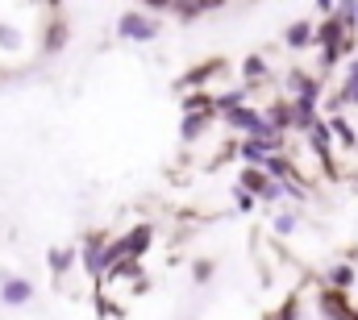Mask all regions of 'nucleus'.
I'll use <instances>...</instances> for the list:
<instances>
[{
    "mask_svg": "<svg viewBox=\"0 0 358 320\" xmlns=\"http://www.w3.org/2000/svg\"><path fill=\"white\" fill-rule=\"evenodd\" d=\"M34 296H38V287H34L25 275L0 270V304H4V308H25V304H34Z\"/></svg>",
    "mask_w": 358,
    "mask_h": 320,
    "instance_id": "f03ea898",
    "label": "nucleus"
},
{
    "mask_svg": "<svg viewBox=\"0 0 358 320\" xmlns=\"http://www.w3.org/2000/svg\"><path fill=\"white\" fill-rule=\"evenodd\" d=\"M296 225H300V221H296V212H279V217L271 221V229H275L279 238H292V233H296Z\"/></svg>",
    "mask_w": 358,
    "mask_h": 320,
    "instance_id": "4be33fe9",
    "label": "nucleus"
},
{
    "mask_svg": "<svg viewBox=\"0 0 358 320\" xmlns=\"http://www.w3.org/2000/svg\"><path fill=\"white\" fill-rule=\"evenodd\" d=\"M71 42V25H67V17H55V21H46V38H42V54H59L63 46Z\"/></svg>",
    "mask_w": 358,
    "mask_h": 320,
    "instance_id": "1a4fd4ad",
    "label": "nucleus"
},
{
    "mask_svg": "<svg viewBox=\"0 0 358 320\" xmlns=\"http://www.w3.org/2000/svg\"><path fill=\"white\" fill-rule=\"evenodd\" d=\"M213 275H217V262H213V258H196V262H192V279H196L200 287H204Z\"/></svg>",
    "mask_w": 358,
    "mask_h": 320,
    "instance_id": "412c9836",
    "label": "nucleus"
},
{
    "mask_svg": "<svg viewBox=\"0 0 358 320\" xmlns=\"http://www.w3.org/2000/svg\"><path fill=\"white\" fill-rule=\"evenodd\" d=\"M76 262H80V254H76V249H63V245H55V249L46 254V266H50V275H55V279H63Z\"/></svg>",
    "mask_w": 358,
    "mask_h": 320,
    "instance_id": "ddd939ff",
    "label": "nucleus"
},
{
    "mask_svg": "<svg viewBox=\"0 0 358 320\" xmlns=\"http://www.w3.org/2000/svg\"><path fill=\"white\" fill-rule=\"evenodd\" d=\"M125 245H129V258H134V262H142V258L150 254V245H155V225H150V221L134 225V229L125 233Z\"/></svg>",
    "mask_w": 358,
    "mask_h": 320,
    "instance_id": "6e6552de",
    "label": "nucleus"
},
{
    "mask_svg": "<svg viewBox=\"0 0 358 320\" xmlns=\"http://www.w3.org/2000/svg\"><path fill=\"white\" fill-rule=\"evenodd\" d=\"M217 8H221V0H171V17H179V21H196Z\"/></svg>",
    "mask_w": 358,
    "mask_h": 320,
    "instance_id": "9d476101",
    "label": "nucleus"
},
{
    "mask_svg": "<svg viewBox=\"0 0 358 320\" xmlns=\"http://www.w3.org/2000/svg\"><path fill=\"white\" fill-rule=\"evenodd\" d=\"M346 80L358 83V54H350V63H346Z\"/></svg>",
    "mask_w": 358,
    "mask_h": 320,
    "instance_id": "393cba45",
    "label": "nucleus"
},
{
    "mask_svg": "<svg viewBox=\"0 0 358 320\" xmlns=\"http://www.w3.org/2000/svg\"><path fill=\"white\" fill-rule=\"evenodd\" d=\"M338 17H342L346 34L355 38V34H358V0H346V4H338Z\"/></svg>",
    "mask_w": 358,
    "mask_h": 320,
    "instance_id": "aec40b11",
    "label": "nucleus"
},
{
    "mask_svg": "<svg viewBox=\"0 0 358 320\" xmlns=\"http://www.w3.org/2000/svg\"><path fill=\"white\" fill-rule=\"evenodd\" d=\"M296 317H300V300H296V296H287V300H283V308H279L271 320H296Z\"/></svg>",
    "mask_w": 358,
    "mask_h": 320,
    "instance_id": "5701e85b",
    "label": "nucleus"
},
{
    "mask_svg": "<svg viewBox=\"0 0 358 320\" xmlns=\"http://www.w3.org/2000/svg\"><path fill=\"white\" fill-rule=\"evenodd\" d=\"M192 112H217V96L213 92H187L183 96V117Z\"/></svg>",
    "mask_w": 358,
    "mask_h": 320,
    "instance_id": "4468645a",
    "label": "nucleus"
},
{
    "mask_svg": "<svg viewBox=\"0 0 358 320\" xmlns=\"http://www.w3.org/2000/svg\"><path fill=\"white\" fill-rule=\"evenodd\" d=\"M229 191H234V204H238V208H242V212H250V208H255V204H259V200H255V196H246V191H242V187H238V183H234V187H229Z\"/></svg>",
    "mask_w": 358,
    "mask_h": 320,
    "instance_id": "b1692460",
    "label": "nucleus"
},
{
    "mask_svg": "<svg viewBox=\"0 0 358 320\" xmlns=\"http://www.w3.org/2000/svg\"><path fill=\"white\" fill-rule=\"evenodd\" d=\"M287 87L296 92L292 100H300V104H313V108H317V104H321V87H325V83L317 80V75H308V71H292V75H287Z\"/></svg>",
    "mask_w": 358,
    "mask_h": 320,
    "instance_id": "20e7f679",
    "label": "nucleus"
},
{
    "mask_svg": "<svg viewBox=\"0 0 358 320\" xmlns=\"http://www.w3.org/2000/svg\"><path fill=\"white\" fill-rule=\"evenodd\" d=\"M325 279H329L334 291H350V287H355V266H350V262H334Z\"/></svg>",
    "mask_w": 358,
    "mask_h": 320,
    "instance_id": "f3484780",
    "label": "nucleus"
},
{
    "mask_svg": "<svg viewBox=\"0 0 358 320\" xmlns=\"http://www.w3.org/2000/svg\"><path fill=\"white\" fill-rule=\"evenodd\" d=\"M329 133H334L346 150H355V146H358V133H355V125H350L346 117H329Z\"/></svg>",
    "mask_w": 358,
    "mask_h": 320,
    "instance_id": "a211bd4d",
    "label": "nucleus"
},
{
    "mask_svg": "<svg viewBox=\"0 0 358 320\" xmlns=\"http://www.w3.org/2000/svg\"><path fill=\"white\" fill-rule=\"evenodd\" d=\"M104 279H138V283H146V275H142V262H134V258H125V262H117Z\"/></svg>",
    "mask_w": 358,
    "mask_h": 320,
    "instance_id": "6ab92c4d",
    "label": "nucleus"
},
{
    "mask_svg": "<svg viewBox=\"0 0 358 320\" xmlns=\"http://www.w3.org/2000/svg\"><path fill=\"white\" fill-rule=\"evenodd\" d=\"M267 121H271V129L283 138V133H292L296 129V121H292V100H275L267 108Z\"/></svg>",
    "mask_w": 358,
    "mask_h": 320,
    "instance_id": "9b49d317",
    "label": "nucleus"
},
{
    "mask_svg": "<svg viewBox=\"0 0 358 320\" xmlns=\"http://www.w3.org/2000/svg\"><path fill=\"white\" fill-rule=\"evenodd\" d=\"M242 75H246V87H255L259 80H267L271 75L267 59H263V54H246V59H242Z\"/></svg>",
    "mask_w": 358,
    "mask_h": 320,
    "instance_id": "dca6fc26",
    "label": "nucleus"
},
{
    "mask_svg": "<svg viewBox=\"0 0 358 320\" xmlns=\"http://www.w3.org/2000/svg\"><path fill=\"white\" fill-rule=\"evenodd\" d=\"M317 308H321L325 320H358V312L346 304V291H334V287H325V291L317 296Z\"/></svg>",
    "mask_w": 358,
    "mask_h": 320,
    "instance_id": "7ed1b4c3",
    "label": "nucleus"
},
{
    "mask_svg": "<svg viewBox=\"0 0 358 320\" xmlns=\"http://www.w3.org/2000/svg\"><path fill=\"white\" fill-rule=\"evenodd\" d=\"M213 121H217V112H192V117H183V121H179V142H183V146L200 142Z\"/></svg>",
    "mask_w": 358,
    "mask_h": 320,
    "instance_id": "0eeeda50",
    "label": "nucleus"
},
{
    "mask_svg": "<svg viewBox=\"0 0 358 320\" xmlns=\"http://www.w3.org/2000/svg\"><path fill=\"white\" fill-rule=\"evenodd\" d=\"M159 34H163V21L146 8H129L117 17V38H125V42H155Z\"/></svg>",
    "mask_w": 358,
    "mask_h": 320,
    "instance_id": "f257e3e1",
    "label": "nucleus"
},
{
    "mask_svg": "<svg viewBox=\"0 0 358 320\" xmlns=\"http://www.w3.org/2000/svg\"><path fill=\"white\" fill-rule=\"evenodd\" d=\"M104 245H108L104 233H88V238H84V249H80V262H84V270H88L92 283L104 279V275H100V254H104Z\"/></svg>",
    "mask_w": 358,
    "mask_h": 320,
    "instance_id": "39448f33",
    "label": "nucleus"
},
{
    "mask_svg": "<svg viewBox=\"0 0 358 320\" xmlns=\"http://www.w3.org/2000/svg\"><path fill=\"white\" fill-rule=\"evenodd\" d=\"M263 320H271V317H263Z\"/></svg>",
    "mask_w": 358,
    "mask_h": 320,
    "instance_id": "a878e982",
    "label": "nucleus"
},
{
    "mask_svg": "<svg viewBox=\"0 0 358 320\" xmlns=\"http://www.w3.org/2000/svg\"><path fill=\"white\" fill-rule=\"evenodd\" d=\"M250 92L255 87H234V92H217V117H225V112H234V108H246V100H250Z\"/></svg>",
    "mask_w": 358,
    "mask_h": 320,
    "instance_id": "f8f14e48",
    "label": "nucleus"
},
{
    "mask_svg": "<svg viewBox=\"0 0 358 320\" xmlns=\"http://www.w3.org/2000/svg\"><path fill=\"white\" fill-rule=\"evenodd\" d=\"M0 50H4V54H21V50H25V34H21L13 21H0Z\"/></svg>",
    "mask_w": 358,
    "mask_h": 320,
    "instance_id": "2eb2a0df",
    "label": "nucleus"
},
{
    "mask_svg": "<svg viewBox=\"0 0 358 320\" xmlns=\"http://www.w3.org/2000/svg\"><path fill=\"white\" fill-rule=\"evenodd\" d=\"M313 42H317V25H313V21H304V17H300V21H292V25L283 29V46H287V50H308Z\"/></svg>",
    "mask_w": 358,
    "mask_h": 320,
    "instance_id": "423d86ee",
    "label": "nucleus"
}]
</instances>
